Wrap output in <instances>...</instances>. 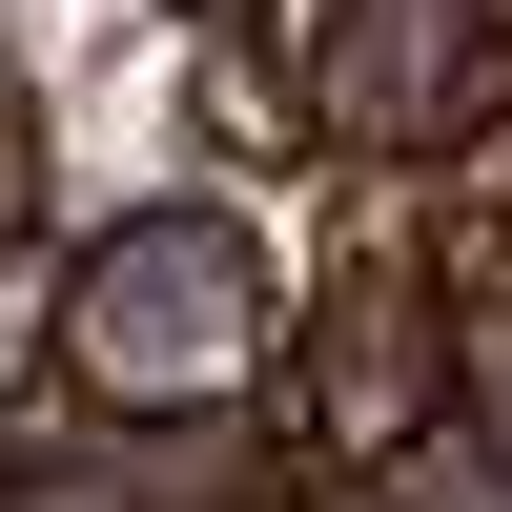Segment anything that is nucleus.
<instances>
[{
  "instance_id": "nucleus-1",
  "label": "nucleus",
  "mask_w": 512,
  "mask_h": 512,
  "mask_svg": "<svg viewBox=\"0 0 512 512\" xmlns=\"http://www.w3.org/2000/svg\"><path fill=\"white\" fill-rule=\"evenodd\" d=\"M287 369V267L246 246L226 185L144 205V226H82L41 287V390L82 431H246Z\"/></svg>"
},
{
  "instance_id": "nucleus-2",
  "label": "nucleus",
  "mask_w": 512,
  "mask_h": 512,
  "mask_svg": "<svg viewBox=\"0 0 512 512\" xmlns=\"http://www.w3.org/2000/svg\"><path fill=\"white\" fill-rule=\"evenodd\" d=\"M492 103H512V0H349L328 62H308V164L451 185Z\"/></svg>"
},
{
  "instance_id": "nucleus-3",
  "label": "nucleus",
  "mask_w": 512,
  "mask_h": 512,
  "mask_svg": "<svg viewBox=\"0 0 512 512\" xmlns=\"http://www.w3.org/2000/svg\"><path fill=\"white\" fill-rule=\"evenodd\" d=\"M431 287H451V308H512V103L472 123V164L431 185Z\"/></svg>"
},
{
  "instance_id": "nucleus-4",
  "label": "nucleus",
  "mask_w": 512,
  "mask_h": 512,
  "mask_svg": "<svg viewBox=\"0 0 512 512\" xmlns=\"http://www.w3.org/2000/svg\"><path fill=\"white\" fill-rule=\"evenodd\" d=\"M451 431H472V472L512 492V308H451Z\"/></svg>"
},
{
  "instance_id": "nucleus-5",
  "label": "nucleus",
  "mask_w": 512,
  "mask_h": 512,
  "mask_svg": "<svg viewBox=\"0 0 512 512\" xmlns=\"http://www.w3.org/2000/svg\"><path fill=\"white\" fill-rule=\"evenodd\" d=\"M0 246H41V144H21V103H0Z\"/></svg>"
},
{
  "instance_id": "nucleus-6",
  "label": "nucleus",
  "mask_w": 512,
  "mask_h": 512,
  "mask_svg": "<svg viewBox=\"0 0 512 512\" xmlns=\"http://www.w3.org/2000/svg\"><path fill=\"white\" fill-rule=\"evenodd\" d=\"M246 512H369V492H308V472H267V492H246Z\"/></svg>"
},
{
  "instance_id": "nucleus-7",
  "label": "nucleus",
  "mask_w": 512,
  "mask_h": 512,
  "mask_svg": "<svg viewBox=\"0 0 512 512\" xmlns=\"http://www.w3.org/2000/svg\"><path fill=\"white\" fill-rule=\"evenodd\" d=\"M164 21H205V41H226V0H164Z\"/></svg>"
}]
</instances>
